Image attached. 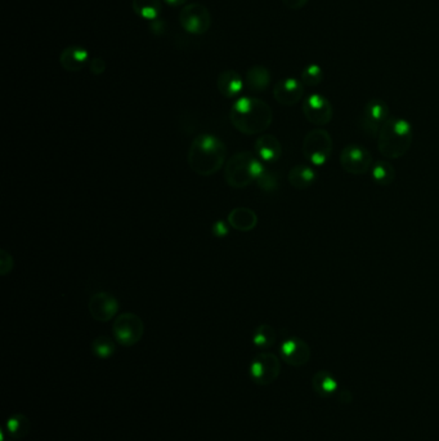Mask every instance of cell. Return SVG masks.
Segmentation results:
<instances>
[{
	"mask_svg": "<svg viewBox=\"0 0 439 441\" xmlns=\"http://www.w3.org/2000/svg\"><path fill=\"white\" fill-rule=\"evenodd\" d=\"M229 119L241 133L259 135L272 124L273 111L264 101L255 97H241L232 105Z\"/></svg>",
	"mask_w": 439,
	"mask_h": 441,
	"instance_id": "6da1fadb",
	"label": "cell"
},
{
	"mask_svg": "<svg viewBox=\"0 0 439 441\" xmlns=\"http://www.w3.org/2000/svg\"><path fill=\"white\" fill-rule=\"evenodd\" d=\"M224 143L214 135H200L192 141L188 150V165L200 176L209 177L220 171L226 163Z\"/></svg>",
	"mask_w": 439,
	"mask_h": 441,
	"instance_id": "7a4b0ae2",
	"label": "cell"
},
{
	"mask_svg": "<svg viewBox=\"0 0 439 441\" xmlns=\"http://www.w3.org/2000/svg\"><path fill=\"white\" fill-rule=\"evenodd\" d=\"M412 125L404 118L390 116L377 135V147L385 159H399L410 150Z\"/></svg>",
	"mask_w": 439,
	"mask_h": 441,
	"instance_id": "3957f363",
	"label": "cell"
},
{
	"mask_svg": "<svg viewBox=\"0 0 439 441\" xmlns=\"http://www.w3.org/2000/svg\"><path fill=\"white\" fill-rule=\"evenodd\" d=\"M264 172L266 167L261 159L250 151H241L227 162L224 178L231 187L245 189L254 181H258Z\"/></svg>",
	"mask_w": 439,
	"mask_h": 441,
	"instance_id": "277c9868",
	"label": "cell"
},
{
	"mask_svg": "<svg viewBox=\"0 0 439 441\" xmlns=\"http://www.w3.org/2000/svg\"><path fill=\"white\" fill-rule=\"evenodd\" d=\"M333 146V138L326 129H312L303 140V154L309 163L319 167L329 162Z\"/></svg>",
	"mask_w": 439,
	"mask_h": 441,
	"instance_id": "5b68a950",
	"label": "cell"
},
{
	"mask_svg": "<svg viewBox=\"0 0 439 441\" xmlns=\"http://www.w3.org/2000/svg\"><path fill=\"white\" fill-rule=\"evenodd\" d=\"M113 333L115 341L124 347H132L141 341L144 335V324L135 313H124L113 321Z\"/></svg>",
	"mask_w": 439,
	"mask_h": 441,
	"instance_id": "8992f818",
	"label": "cell"
},
{
	"mask_svg": "<svg viewBox=\"0 0 439 441\" xmlns=\"http://www.w3.org/2000/svg\"><path fill=\"white\" fill-rule=\"evenodd\" d=\"M179 23L182 29L192 35H203L212 26V15L209 9L200 3L186 4L179 13Z\"/></svg>",
	"mask_w": 439,
	"mask_h": 441,
	"instance_id": "52a82bcc",
	"label": "cell"
},
{
	"mask_svg": "<svg viewBox=\"0 0 439 441\" xmlns=\"http://www.w3.org/2000/svg\"><path fill=\"white\" fill-rule=\"evenodd\" d=\"M281 372L280 359L272 352H261L250 364V378L259 386H268L276 381Z\"/></svg>",
	"mask_w": 439,
	"mask_h": 441,
	"instance_id": "ba28073f",
	"label": "cell"
},
{
	"mask_svg": "<svg viewBox=\"0 0 439 441\" xmlns=\"http://www.w3.org/2000/svg\"><path fill=\"white\" fill-rule=\"evenodd\" d=\"M340 165L349 174L362 176L371 171L374 160L367 149L360 145H349L340 154Z\"/></svg>",
	"mask_w": 439,
	"mask_h": 441,
	"instance_id": "9c48e42d",
	"label": "cell"
},
{
	"mask_svg": "<svg viewBox=\"0 0 439 441\" xmlns=\"http://www.w3.org/2000/svg\"><path fill=\"white\" fill-rule=\"evenodd\" d=\"M303 114H304L305 119L312 124L317 127H324L333 121V105L325 96L319 94V93H313V94H309L303 102Z\"/></svg>",
	"mask_w": 439,
	"mask_h": 441,
	"instance_id": "30bf717a",
	"label": "cell"
},
{
	"mask_svg": "<svg viewBox=\"0 0 439 441\" xmlns=\"http://www.w3.org/2000/svg\"><path fill=\"white\" fill-rule=\"evenodd\" d=\"M389 107L382 100L372 99L363 107L361 127L368 135L377 138L384 123L389 119Z\"/></svg>",
	"mask_w": 439,
	"mask_h": 441,
	"instance_id": "8fae6325",
	"label": "cell"
},
{
	"mask_svg": "<svg viewBox=\"0 0 439 441\" xmlns=\"http://www.w3.org/2000/svg\"><path fill=\"white\" fill-rule=\"evenodd\" d=\"M88 308L94 320L107 323L119 313V301L111 293L98 292L89 299Z\"/></svg>",
	"mask_w": 439,
	"mask_h": 441,
	"instance_id": "7c38bea8",
	"label": "cell"
},
{
	"mask_svg": "<svg viewBox=\"0 0 439 441\" xmlns=\"http://www.w3.org/2000/svg\"><path fill=\"white\" fill-rule=\"evenodd\" d=\"M280 354L285 363L295 368L303 367L311 359V349L308 343L297 337H291V338L285 340L281 343Z\"/></svg>",
	"mask_w": 439,
	"mask_h": 441,
	"instance_id": "4fadbf2b",
	"label": "cell"
},
{
	"mask_svg": "<svg viewBox=\"0 0 439 441\" xmlns=\"http://www.w3.org/2000/svg\"><path fill=\"white\" fill-rule=\"evenodd\" d=\"M273 96L280 105L294 106L304 96V84L297 79H283L273 88Z\"/></svg>",
	"mask_w": 439,
	"mask_h": 441,
	"instance_id": "5bb4252c",
	"label": "cell"
},
{
	"mask_svg": "<svg viewBox=\"0 0 439 441\" xmlns=\"http://www.w3.org/2000/svg\"><path fill=\"white\" fill-rule=\"evenodd\" d=\"M255 152L266 163H276L283 155V146L276 135H261L255 141Z\"/></svg>",
	"mask_w": 439,
	"mask_h": 441,
	"instance_id": "9a60e30c",
	"label": "cell"
},
{
	"mask_svg": "<svg viewBox=\"0 0 439 441\" xmlns=\"http://www.w3.org/2000/svg\"><path fill=\"white\" fill-rule=\"evenodd\" d=\"M89 61V52L80 45H70L59 55V64L66 72H78Z\"/></svg>",
	"mask_w": 439,
	"mask_h": 441,
	"instance_id": "2e32d148",
	"label": "cell"
},
{
	"mask_svg": "<svg viewBox=\"0 0 439 441\" xmlns=\"http://www.w3.org/2000/svg\"><path fill=\"white\" fill-rule=\"evenodd\" d=\"M227 222L231 228H234L241 233H249L251 230H254L258 225V216L253 209L245 208V206H239L232 209L229 214Z\"/></svg>",
	"mask_w": 439,
	"mask_h": 441,
	"instance_id": "e0dca14e",
	"label": "cell"
},
{
	"mask_svg": "<svg viewBox=\"0 0 439 441\" xmlns=\"http://www.w3.org/2000/svg\"><path fill=\"white\" fill-rule=\"evenodd\" d=\"M217 88L223 97L234 99L242 91L244 80L239 72L234 70H224L218 75Z\"/></svg>",
	"mask_w": 439,
	"mask_h": 441,
	"instance_id": "ac0fdd59",
	"label": "cell"
},
{
	"mask_svg": "<svg viewBox=\"0 0 439 441\" xmlns=\"http://www.w3.org/2000/svg\"><path fill=\"white\" fill-rule=\"evenodd\" d=\"M317 178L316 171L309 167V165H295L291 168L289 172V184L297 190H305L308 187H311Z\"/></svg>",
	"mask_w": 439,
	"mask_h": 441,
	"instance_id": "d6986e66",
	"label": "cell"
},
{
	"mask_svg": "<svg viewBox=\"0 0 439 441\" xmlns=\"http://www.w3.org/2000/svg\"><path fill=\"white\" fill-rule=\"evenodd\" d=\"M246 86L251 92H264L270 83V72L262 65H255L246 72Z\"/></svg>",
	"mask_w": 439,
	"mask_h": 441,
	"instance_id": "ffe728a7",
	"label": "cell"
},
{
	"mask_svg": "<svg viewBox=\"0 0 439 441\" xmlns=\"http://www.w3.org/2000/svg\"><path fill=\"white\" fill-rule=\"evenodd\" d=\"M312 386L321 398H330L338 391V381L327 370H319L312 378Z\"/></svg>",
	"mask_w": 439,
	"mask_h": 441,
	"instance_id": "44dd1931",
	"label": "cell"
},
{
	"mask_svg": "<svg viewBox=\"0 0 439 441\" xmlns=\"http://www.w3.org/2000/svg\"><path fill=\"white\" fill-rule=\"evenodd\" d=\"M132 8L135 15L143 20L156 21L157 17L161 13L163 4L160 0H133Z\"/></svg>",
	"mask_w": 439,
	"mask_h": 441,
	"instance_id": "7402d4cb",
	"label": "cell"
},
{
	"mask_svg": "<svg viewBox=\"0 0 439 441\" xmlns=\"http://www.w3.org/2000/svg\"><path fill=\"white\" fill-rule=\"evenodd\" d=\"M371 176L376 185L389 186L396 179V169L388 160H377L371 168Z\"/></svg>",
	"mask_w": 439,
	"mask_h": 441,
	"instance_id": "603a6c76",
	"label": "cell"
},
{
	"mask_svg": "<svg viewBox=\"0 0 439 441\" xmlns=\"http://www.w3.org/2000/svg\"><path fill=\"white\" fill-rule=\"evenodd\" d=\"M31 428V423L28 420V417L25 414H14L9 420H7L6 425V431L8 436L12 439H23L28 436Z\"/></svg>",
	"mask_w": 439,
	"mask_h": 441,
	"instance_id": "cb8c5ba5",
	"label": "cell"
},
{
	"mask_svg": "<svg viewBox=\"0 0 439 441\" xmlns=\"http://www.w3.org/2000/svg\"><path fill=\"white\" fill-rule=\"evenodd\" d=\"M276 329L269 324H261L255 329L253 343L258 349H270L276 343Z\"/></svg>",
	"mask_w": 439,
	"mask_h": 441,
	"instance_id": "d4e9b609",
	"label": "cell"
},
{
	"mask_svg": "<svg viewBox=\"0 0 439 441\" xmlns=\"http://www.w3.org/2000/svg\"><path fill=\"white\" fill-rule=\"evenodd\" d=\"M91 349H92L93 355L105 360V359H110L115 354L116 345L110 337L99 335L92 342Z\"/></svg>",
	"mask_w": 439,
	"mask_h": 441,
	"instance_id": "484cf974",
	"label": "cell"
},
{
	"mask_svg": "<svg viewBox=\"0 0 439 441\" xmlns=\"http://www.w3.org/2000/svg\"><path fill=\"white\" fill-rule=\"evenodd\" d=\"M324 80V72L319 65H308L302 72V83L307 86H317Z\"/></svg>",
	"mask_w": 439,
	"mask_h": 441,
	"instance_id": "4316f807",
	"label": "cell"
},
{
	"mask_svg": "<svg viewBox=\"0 0 439 441\" xmlns=\"http://www.w3.org/2000/svg\"><path fill=\"white\" fill-rule=\"evenodd\" d=\"M256 182H258V186L262 190L267 192L275 191L277 187H278V181H277L276 176L272 172L267 171V169H266V172L263 173Z\"/></svg>",
	"mask_w": 439,
	"mask_h": 441,
	"instance_id": "83f0119b",
	"label": "cell"
},
{
	"mask_svg": "<svg viewBox=\"0 0 439 441\" xmlns=\"http://www.w3.org/2000/svg\"><path fill=\"white\" fill-rule=\"evenodd\" d=\"M13 269V257L7 250H0V274L4 277Z\"/></svg>",
	"mask_w": 439,
	"mask_h": 441,
	"instance_id": "f1b7e54d",
	"label": "cell"
},
{
	"mask_svg": "<svg viewBox=\"0 0 439 441\" xmlns=\"http://www.w3.org/2000/svg\"><path fill=\"white\" fill-rule=\"evenodd\" d=\"M89 70L94 75L103 74V72H106V62H105V60L99 57L92 58L89 61Z\"/></svg>",
	"mask_w": 439,
	"mask_h": 441,
	"instance_id": "f546056e",
	"label": "cell"
},
{
	"mask_svg": "<svg viewBox=\"0 0 439 441\" xmlns=\"http://www.w3.org/2000/svg\"><path fill=\"white\" fill-rule=\"evenodd\" d=\"M228 231H229V228H228L226 220H217V222L212 225V235L217 236V238L228 235Z\"/></svg>",
	"mask_w": 439,
	"mask_h": 441,
	"instance_id": "4dcf8cb0",
	"label": "cell"
},
{
	"mask_svg": "<svg viewBox=\"0 0 439 441\" xmlns=\"http://www.w3.org/2000/svg\"><path fill=\"white\" fill-rule=\"evenodd\" d=\"M309 0H283V6L292 11H297V9H302V8L307 6Z\"/></svg>",
	"mask_w": 439,
	"mask_h": 441,
	"instance_id": "1f68e13d",
	"label": "cell"
},
{
	"mask_svg": "<svg viewBox=\"0 0 439 441\" xmlns=\"http://www.w3.org/2000/svg\"><path fill=\"white\" fill-rule=\"evenodd\" d=\"M165 1L171 7H179V6H184L188 0H165Z\"/></svg>",
	"mask_w": 439,
	"mask_h": 441,
	"instance_id": "d6a6232c",
	"label": "cell"
},
{
	"mask_svg": "<svg viewBox=\"0 0 439 441\" xmlns=\"http://www.w3.org/2000/svg\"><path fill=\"white\" fill-rule=\"evenodd\" d=\"M1 441H7V439H6V430H4V428L1 430ZM9 441L13 440H11V437H9Z\"/></svg>",
	"mask_w": 439,
	"mask_h": 441,
	"instance_id": "836d02e7",
	"label": "cell"
}]
</instances>
